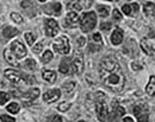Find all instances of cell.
<instances>
[{
	"mask_svg": "<svg viewBox=\"0 0 155 122\" xmlns=\"http://www.w3.org/2000/svg\"><path fill=\"white\" fill-rule=\"evenodd\" d=\"M99 74L101 82L109 90L114 93H119L123 90L125 77L119 63L116 59L111 57L103 58L99 65Z\"/></svg>",
	"mask_w": 155,
	"mask_h": 122,
	"instance_id": "cell-1",
	"label": "cell"
},
{
	"mask_svg": "<svg viewBox=\"0 0 155 122\" xmlns=\"http://www.w3.org/2000/svg\"><path fill=\"white\" fill-rule=\"evenodd\" d=\"M97 24V17L94 12H87L85 14H82L81 19H80V26L81 30L84 32H90L96 27Z\"/></svg>",
	"mask_w": 155,
	"mask_h": 122,
	"instance_id": "cell-2",
	"label": "cell"
},
{
	"mask_svg": "<svg viewBox=\"0 0 155 122\" xmlns=\"http://www.w3.org/2000/svg\"><path fill=\"white\" fill-rule=\"evenodd\" d=\"M5 77L10 82L17 84V85H25L28 81L25 80L24 75H21L20 72L13 70V69H7L5 70Z\"/></svg>",
	"mask_w": 155,
	"mask_h": 122,
	"instance_id": "cell-3",
	"label": "cell"
},
{
	"mask_svg": "<svg viewBox=\"0 0 155 122\" xmlns=\"http://www.w3.org/2000/svg\"><path fill=\"white\" fill-rule=\"evenodd\" d=\"M54 49L55 51L61 53V55H68L69 53V50H71V46H69V41L66 37H60L58 38V41L54 43Z\"/></svg>",
	"mask_w": 155,
	"mask_h": 122,
	"instance_id": "cell-4",
	"label": "cell"
},
{
	"mask_svg": "<svg viewBox=\"0 0 155 122\" xmlns=\"http://www.w3.org/2000/svg\"><path fill=\"white\" fill-rule=\"evenodd\" d=\"M134 115L136 116L138 122H148L149 114H148V108L146 104H137L134 107Z\"/></svg>",
	"mask_w": 155,
	"mask_h": 122,
	"instance_id": "cell-5",
	"label": "cell"
},
{
	"mask_svg": "<svg viewBox=\"0 0 155 122\" xmlns=\"http://www.w3.org/2000/svg\"><path fill=\"white\" fill-rule=\"evenodd\" d=\"M96 113H97L98 119L101 122H109V111L103 100L97 101L96 103Z\"/></svg>",
	"mask_w": 155,
	"mask_h": 122,
	"instance_id": "cell-6",
	"label": "cell"
},
{
	"mask_svg": "<svg viewBox=\"0 0 155 122\" xmlns=\"http://www.w3.org/2000/svg\"><path fill=\"white\" fill-rule=\"evenodd\" d=\"M11 50L12 52L16 55V57L20 59L23 57L26 56V47L24 46V44L19 41H15L12 44H11Z\"/></svg>",
	"mask_w": 155,
	"mask_h": 122,
	"instance_id": "cell-7",
	"label": "cell"
},
{
	"mask_svg": "<svg viewBox=\"0 0 155 122\" xmlns=\"http://www.w3.org/2000/svg\"><path fill=\"white\" fill-rule=\"evenodd\" d=\"M58 32V25L54 19L45 20V35L48 37H55Z\"/></svg>",
	"mask_w": 155,
	"mask_h": 122,
	"instance_id": "cell-8",
	"label": "cell"
},
{
	"mask_svg": "<svg viewBox=\"0 0 155 122\" xmlns=\"http://www.w3.org/2000/svg\"><path fill=\"white\" fill-rule=\"evenodd\" d=\"M72 68H73V72L80 75L82 71H84V57L80 52L75 53V57L73 59V64H72Z\"/></svg>",
	"mask_w": 155,
	"mask_h": 122,
	"instance_id": "cell-9",
	"label": "cell"
},
{
	"mask_svg": "<svg viewBox=\"0 0 155 122\" xmlns=\"http://www.w3.org/2000/svg\"><path fill=\"white\" fill-rule=\"evenodd\" d=\"M60 96H61V91L58 89H51V90H48L44 93L43 100L48 103H53V102L58 101Z\"/></svg>",
	"mask_w": 155,
	"mask_h": 122,
	"instance_id": "cell-10",
	"label": "cell"
},
{
	"mask_svg": "<svg viewBox=\"0 0 155 122\" xmlns=\"http://www.w3.org/2000/svg\"><path fill=\"white\" fill-rule=\"evenodd\" d=\"M125 114V110H124V108H122L120 105H118V104H115V102H114V105H112V111H111V114H109V121H112V120H116L118 117H120V116H123Z\"/></svg>",
	"mask_w": 155,
	"mask_h": 122,
	"instance_id": "cell-11",
	"label": "cell"
},
{
	"mask_svg": "<svg viewBox=\"0 0 155 122\" xmlns=\"http://www.w3.org/2000/svg\"><path fill=\"white\" fill-rule=\"evenodd\" d=\"M4 57H5L6 62H7L10 65H12V66H18V65H19L18 58L16 57V55L12 52L11 49H6V50L4 51Z\"/></svg>",
	"mask_w": 155,
	"mask_h": 122,
	"instance_id": "cell-12",
	"label": "cell"
},
{
	"mask_svg": "<svg viewBox=\"0 0 155 122\" xmlns=\"http://www.w3.org/2000/svg\"><path fill=\"white\" fill-rule=\"evenodd\" d=\"M61 4L60 2H53L49 6L44 7V12L49 13V14H54V16H58L61 13Z\"/></svg>",
	"mask_w": 155,
	"mask_h": 122,
	"instance_id": "cell-13",
	"label": "cell"
},
{
	"mask_svg": "<svg viewBox=\"0 0 155 122\" xmlns=\"http://www.w3.org/2000/svg\"><path fill=\"white\" fill-rule=\"evenodd\" d=\"M111 41L115 45H119L123 41V31L120 29H116L115 30V32L111 36Z\"/></svg>",
	"mask_w": 155,
	"mask_h": 122,
	"instance_id": "cell-14",
	"label": "cell"
},
{
	"mask_svg": "<svg viewBox=\"0 0 155 122\" xmlns=\"http://www.w3.org/2000/svg\"><path fill=\"white\" fill-rule=\"evenodd\" d=\"M18 33H19V31L17 29L12 27V26H5L4 30H2V35H4L5 38H12V37L17 36Z\"/></svg>",
	"mask_w": 155,
	"mask_h": 122,
	"instance_id": "cell-15",
	"label": "cell"
},
{
	"mask_svg": "<svg viewBox=\"0 0 155 122\" xmlns=\"http://www.w3.org/2000/svg\"><path fill=\"white\" fill-rule=\"evenodd\" d=\"M39 95V89H37V88H34V89H30L26 94H25V100H28L29 102H32L35 101L37 97H38Z\"/></svg>",
	"mask_w": 155,
	"mask_h": 122,
	"instance_id": "cell-16",
	"label": "cell"
},
{
	"mask_svg": "<svg viewBox=\"0 0 155 122\" xmlns=\"http://www.w3.org/2000/svg\"><path fill=\"white\" fill-rule=\"evenodd\" d=\"M78 14L77 12H69L66 17V25L67 26H73L78 23Z\"/></svg>",
	"mask_w": 155,
	"mask_h": 122,
	"instance_id": "cell-17",
	"label": "cell"
},
{
	"mask_svg": "<svg viewBox=\"0 0 155 122\" xmlns=\"http://www.w3.org/2000/svg\"><path fill=\"white\" fill-rule=\"evenodd\" d=\"M42 76L48 83H54L55 80H56V74L54 71H51V70H44Z\"/></svg>",
	"mask_w": 155,
	"mask_h": 122,
	"instance_id": "cell-18",
	"label": "cell"
},
{
	"mask_svg": "<svg viewBox=\"0 0 155 122\" xmlns=\"http://www.w3.org/2000/svg\"><path fill=\"white\" fill-rule=\"evenodd\" d=\"M143 10H144L146 16H148V17H154L155 16V5L153 2H146Z\"/></svg>",
	"mask_w": 155,
	"mask_h": 122,
	"instance_id": "cell-19",
	"label": "cell"
},
{
	"mask_svg": "<svg viewBox=\"0 0 155 122\" xmlns=\"http://www.w3.org/2000/svg\"><path fill=\"white\" fill-rule=\"evenodd\" d=\"M146 90H147L148 95L155 96V76H152V77L149 78V83H148Z\"/></svg>",
	"mask_w": 155,
	"mask_h": 122,
	"instance_id": "cell-20",
	"label": "cell"
},
{
	"mask_svg": "<svg viewBox=\"0 0 155 122\" xmlns=\"http://www.w3.org/2000/svg\"><path fill=\"white\" fill-rule=\"evenodd\" d=\"M141 47H142L143 52H146L147 55H152V53H153V49H152L150 44L148 43L147 39H142V41H141Z\"/></svg>",
	"mask_w": 155,
	"mask_h": 122,
	"instance_id": "cell-21",
	"label": "cell"
},
{
	"mask_svg": "<svg viewBox=\"0 0 155 122\" xmlns=\"http://www.w3.org/2000/svg\"><path fill=\"white\" fill-rule=\"evenodd\" d=\"M58 70H60V72H61V74H64V75L69 74V71H71V66H69V63H68L67 59L62 61V63L60 64Z\"/></svg>",
	"mask_w": 155,
	"mask_h": 122,
	"instance_id": "cell-22",
	"label": "cell"
},
{
	"mask_svg": "<svg viewBox=\"0 0 155 122\" xmlns=\"http://www.w3.org/2000/svg\"><path fill=\"white\" fill-rule=\"evenodd\" d=\"M6 109H7V111H10L11 114H17V113L19 111V104L16 103V102L10 103V104L6 107Z\"/></svg>",
	"mask_w": 155,
	"mask_h": 122,
	"instance_id": "cell-23",
	"label": "cell"
},
{
	"mask_svg": "<svg viewBox=\"0 0 155 122\" xmlns=\"http://www.w3.org/2000/svg\"><path fill=\"white\" fill-rule=\"evenodd\" d=\"M75 88V83L74 82H68V83H64L62 85V89L66 91V93H71L72 90H74Z\"/></svg>",
	"mask_w": 155,
	"mask_h": 122,
	"instance_id": "cell-24",
	"label": "cell"
},
{
	"mask_svg": "<svg viewBox=\"0 0 155 122\" xmlns=\"http://www.w3.org/2000/svg\"><path fill=\"white\" fill-rule=\"evenodd\" d=\"M51 58H53V52L51 51H45L44 53H43V56H42V62L43 63H48V62L51 61Z\"/></svg>",
	"mask_w": 155,
	"mask_h": 122,
	"instance_id": "cell-25",
	"label": "cell"
},
{
	"mask_svg": "<svg viewBox=\"0 0 155 122\" xmlns=\"http://www.w3.org/2000/svg\"><path fill=\"white\" fill-rule=\"evenodd\" d=\"M98 12L101 17H107L109 16V7L100 5V6H98Z\"/></svg>",
	"mask_w": 155,
	"mask_h": 122,
	"instance_id": "cell-26",
	"label": "cell"
},
{
	"mask_svg": "<svg viewBox=\"0 0 155 122\" xmlns=\"http://www.w3.org/2000/svg\"><path fill=\"white\" fill-rule=\"evenodd\" d=\"M24 66H25L26 69H29V70H35V68H36V62L34 61V59H26L25 63H24Z\"/></svg>",
	"mask_w": 155,
	"mask_h": 122,
	"instance_id": "cell-27",
	"label": "cell"
},
{
	"mask_svg": "<svg viewBox=\"0 0 155 122\" xmlns=\"http://www.w3.org/2000/svg\"><path fill=\"white\" fill-rule=\"evenodd\" d=\"M68 8H69V10H73V12H79V11L82 10V7L80 6V4H79L78 1L69 4V5H68Z\"/></svg>",
	"mask_w": 155,
	"mask_h": 122,
	"instance_id": "cell-28",
	"label": "cell"
},
{
	"mask_svg": "<svg viewBox=\"0 0 155 122\" xmlns=\"http://www.w3.org/2000/svg\"><path fill=\"white\" fill-rule=\"evenodd\" d=\"M25 41L29 45H32L35 43V36L32 33H30V32H26L25 33Z\"/></svg>",
	"mask_w": 155,
	"mask_h": 122,
	"instance_id": "cell-29",
	"label": "cell"
},
{
	"mask_svg": "<svg viewBox=\"0 0 155 122\" xmlns=\"http://www.w3.org/2000/svg\"><path fill=\"white\" fill-rule=\"evenodd\" d=\"M8 100H10V95L4 91H0V104H5Z\"/></svg>",
	"mask_w": 155,
	"mask_h": 122,
	"instance_id": "cell-30",
	"label": "cell"
},
{
	"mask_svg": "<svg viewBox=\"0 0 155 122\" xmlns=\"http://www.w3.org/2000/svg\"><path fill=\"white\" fill-rule=\"evenodd\" d=\"M78 2L80 4V6L82 7V8H88L91 5H92V0H77Z\"/></svg>",
	"mask_w": 155,
	"mask_h": 122,
	"instance_id": "cell-31",
	"label": "cell"
},
{
	"mask_svg": "<svg viewBox=\"0 0 155 122\" xmlns=\"http://www.w3.org/2000/svg\"><path fill=\"white\" fill-rule=\"evenodd\" d=\"M69 108H71V104L69 103H66V102H63V103H61V104L58 105V109L60 111H67Z\"/></svg>",
	"mask_w": 155,
	"mask_h": 122,
	"instance_id": "cell-32",
	"label": "cell"
},
{
	"mask_svg": "<svg viewBox=\"0 0 155 122\" xmlns=\"http://www.w3.org/2000/svg\"><path fill=\"white\" fill-rule=\"evenodd\" d=\"M122 11H123V13H124V14H127V16H133V11H131L130 5H123Z\"/></svg>",
	"mask_w": 155,
	"mask_h": 122,
	"instance_id": "cell-33",
	"label": "cell"
},
{
	"mask_svg": "<svg viewBox=\"0 0 155 122\" xmlns=\"http://www.w3.org/2000/svg\"><path fill=\"white\" fill-rule=\"evenodd\" d=\"M11 18L13 19V21H16L17 24H21V23H23V18H21V16L17 14V13H12V14H11Z\"/></svg>",
	"mask_w": 155,
	"mask_h": 122,
	"instance_id": "cell-34",
	"label": "cell"
},
{
	"mask_svg": "<svg viewBox=\"0 0 155 122\" xmlns=\"http://www.w3.org/2000/svg\"><path fill=\"white\" fill-rule=\"evenodd\" d=\"M0 120L2 122H16V120H15L13 117H11V116H8V115H1V116H0Z\"/></svg>",
	"mask_w": 155,
	"mask_h": 122,
	"instance_id": "cell-35",
	"label": "cell"
},
{
	"mask_svg": "<svg viewBox=\"0 0 155 122\" xmlns=\"http://www.w3.org/2000/svg\"><path fill=\"white\" fill-rule=\"evenodd\" d=\"M100 29H101L103 31L107 32V31H110V29H111V24H110V23H103V24L100 25Z\"/></svg>",
	"mask_w": 155,
	"mask_h": 122,
	"instance_id": "cell-36",
	"label": "cell"
},
{
	"mask_svg": "<svg viewBox=\"0 0 155 122\" xmlns=\"http://www.w3.org/2000/svg\"><path fill=\"white\" fill-rule=\"evenodd\" d=\"M112 16H114V19H116V20H120V19H122V14H120V12H119L117 8L114 10Z\"/></svg>",
	"mask_w": 155,
	"mask_h": 122,
	"instance_id": "cell-37",
	"label": "cell"
},
{
	"mask_svg": "<svg viewBox=\"0 0 155 122\" xmlns=\"http://www.w3.org/2000/svg\"><path fill=\"white\" fill-rule=\"evenodd\" d=\"M42 49H43V46H42V43H38V44H36V45L34 46L32 51H34L35 53H39V52L42 51Z\"/></svg>",
	"mask_w": 155,
	"mask_h": 122,
	"instance_id": "cell-38",
	"label": "cell"
},
{
	"mask_svg": "<svg viewBox=\"0 0 155 122\" xmlns=\"http://www.w3.org/2000/svg\"><path fill=\"white\" fill-rule=\"evenodd\" d=\"M88 49H90V51H99L100 50V46H98V45H94V44H90L88 45Z\"/></svg>",
	"mask_w": 155,
	"mask_h": 122,
	"instance_id": "cell-39",
	"label": "cell"
},
{
	"mask_svg": "<svg viewBox=\"0 0 155 122\" xmlns=\"http://www.w3.org/2000/svg\"><path fill=\"white\" fill-rule=\"evenodd\" d=\"M130 7H131V11H133V14H136L138 12V5L137 4H131Z\"/></svg>",
	"mask_w": 155,
	"mask_h": 122,
	"instance_id": "cell-40",
	"label": "cell"
},
{
	"mask_svg": "<svg viewBox=\"0 0 155 122\" xmlns=\"http://www.w3.org/2000/svg\"><path fill=\"white\" fill-rule=\"evenodd\" d=\"M92 39L94 41H98V43H100L101 41V37H100V33H94L93 36H92Z\"/></svg>",
	"mask_w": 155,
	"mask_h": 122,
	"instance_id": "cell-41",
	"label": "cell"
},
{
	"mask_svg": "<svg viewBox=\"0 0 155 122\" xmlns=\"http://www.w3.org/2000/svg\"><path fill=\"white\" fill-rule=\"evenodd\" d=\"M51 122H62V117H61V116H58V115H55V116L53 117Z\"/></svg>",
	"mask_w": 155,
	"mask_h": 122,
	"instance_id": "cell-42",
	"label": "cell"
},
{
	"mask_svg": "<svg viewBox=\"0 0 155 122\" xmlns=\"http://www.w3.org/2000/svg\"><path fill=\"white\" fill-rule=\"evenodd\" d=\"M131 68H133L134 70H141V69H142V66H141V65H138V64H134V63H133Z\"/></svg>",
	"mask_w": 155,
	"mask_h": 122,
	"instance_id": "cell-43",
	"label": "cell"
},
{
	"mask_svg": "<svg viewBox=\"0 0 155 122\" xmlns=\"http://www.w3.org/2000/svg\"><path fill=\"white\" fill-rule=\"evenodd\" d=\"M122 122H134V120H133V117L127 116V117H124V119H123V121Z\"/></svg>",
	"mask_w": 155,
	"mask_h": 122,
	"instance_id": "cell-44",
	"label": "cell"
},
{
	"mask_svg": "<svg viewBox=\"0 0 155 122\" xmlns=\"http://www.w3.org/2000/svg\"><path fill=\"white\" fill-rule=\"evenodd\" d=\"M84 43H85V38H82V37H80V39H79V45L81 46V45H84Z\"/></svg>",
	"mask_w": 155,
	"mask_h": 122,
	"instance_id": "cell-45",
	"label": "cell"
},
{
	"mask_svg": "<svg viewBox=\"0 0 155 122\" xmlns=\"http://www.w3.org/2000/svg\"><path fill=\"white\" fill-rule=\"evenodd\" d=\"M38 1H41V2H44V1H45V0H38Z\"/></svg>",
	"mask_w": 155,
	"mask_h": 122,
	"instance_id": "cell-46",
	"label": "cell"
},
{
	"mask_svg": "<svg viewBox=\"0 0 155 122\" xmlns=\"http://www.w3.org/2000/svg\"><path fill=\"white\" fill-rule=\"evenodd\" d=\"M107 1H112V0H107Z\"/></svg>",
	"mask_w": 155,
	"mask_h": 122,
	"instance_id": "cell-47",
	"label": "cell"
},
{
	"mask_svg": "<svg viewBox=\"0 0 155 122\" xmlns=\"http://www.w3.org/2000/svg\"><path fill=\"white\" fill-rule=\"evenodd\" d=\"M79 122H85V121H79Z\"/></svg>",
	"mask_w": 155,
	"mask_h": 122,
	"instance_id": "cell-48",
	"label": "cell"
}]
</instances>
